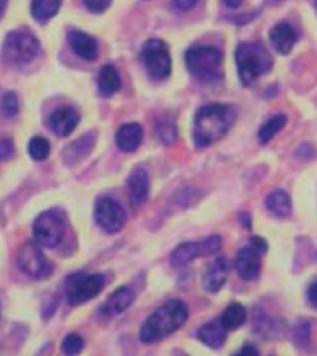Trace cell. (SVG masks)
<instances>
[{
    "instance_id": "obj_21",
    "label": "cell",
    "mask_w": 317,
    "mask_h": 356,
    "mask_svg": "<svg viewBox=\"0 0 317 356\" xmlns=\"http://www.w3.org/2000/svg\"><path fill=\"white\" fill-rule=\"evenodd\" d=\"M197 338H199L204 345H208V347L219 349V347H222V343H225V339H227V328L217 321L206 323V325H202V327L199 328Z\"/></svg>"
},
{
    "instance_id": "obj_20",
    "label": "cell",
    "mask_w": 317,
    "mask_h": 356,
    "mask_svg": "<svg viewBox=\"0 0 317 356\" xmlns=\"http://www.w3.org/2000/svg\"><path fill=\"white\" fill-rule=\"evenodd\" d=\"M132 302H133V291L130 288H127V286H122V288L115 289V291L110 295V299L106 300L102 312H104L108 317H115L127 310L128 306L132 305Z\"/></svg>"
},
{
    "instance_id": "obj_14",
    "label": "cell",
    "mask_w": 317,
    "mask_h": 356,
    "mask_svg": "<svg viewBox=\"0 0 317 356\" xmlns=\"http://www.w3.org/2000/svg\"><path fill=\"white\" fill-rule=\"evenodd\" d=\"M228 277V260L225 256H219L216 260L211 261L210 266L206 267L202 273V286L206 291L210 293H217L219 289L225 286Z\"/></svg>"
},
{
    "instance_id": "obj_40",
    "label": "cell",
    "mask_w": 317,
    "mask_h": 356,
    "mask_svg": "<svg viewBox=\"0 0 317 356\" xmlns=\"http://www.w3.org/2000/svg\"><path fill=\"white\" fill-rule=\"evenodd\" d=\"M0 312H2V306H0Z\"/></svg>"
},
{
    "instance_id": "obj_18",
    "label": "cell",
    "mask_w": 317,
    "mask_h": 356,
    "mask_svg": "<svg viewBox=\"0 0 317 356\" xmlns=\"http://www.w3.org/2000/svg\"><path fill=\"white\" fill-rule=\"evenodd\" d=\"M95 132L83 134L82 138H78L76 141H72L71 145H67L65 150H63V161L67 165H76L86 158V156L91 152L95 145Z\"/></svg>"
},
{
    "instance_id": "obj_30",
    "label": "cell",
    "mask_w": 317,
    "mask_h": 356,
    "mask_svg": "<svg viewBox=\"0 0 317 356\" xmlns=\"http://www.w3.org/2000/svg\"><path fill=\"white\" fill-rule=\"evenodd\" d=\"M310 323L306 321V319H302V321H299L297 325H295L293 328V339L295 343L297 345H308V341H310Z\"/></svg>"
},
{
    "instance_id": "obj_35",
    "label": "cell",
    "mask_w": 317,
    "mask_h": 356,
    "mask_svg": "<svg viewBox=\"0 0 317 356\" xmlns=\"http://www.w3.org/2000/svg\"><path fill=\"white\" fill-rule=\"evenodd\" d=\"M308 300H310L311 306H316L317 308V282H314L308 288Z\"/></svg>"
},
{
    "instance_id": "obj_28",
    "label": "cell",
    "mask_w": 317,
    "mask_h": 356,
    "mask_svg": "<svg viewBox=\"0 0 317 356\" xmlns=\"http://www.w3.org/2000/svg\"><path fill=\"white\" fill-rule=\"evenodd\" d=\"M28 154L35 161H43L50 154V143L44 138H32L28 143Z\"/></svg>"
},
{
    "instance_id": "obj_13",
    "label": "cell",
    "mask_w": 317,
    "mask_h": 356,
    "mask_svg": "<svg viewBox=\"0 0 317 356\" xmlns=\"http://www.w3.org/2000/svg\"><path fill=\"white\" fill-rule=\"evenodd\" d=\"M80 122V115L78 111L71 106H63V108H58L50 113L49 117V124L50 130L60 136V138H65V136H71L72 130L78 127Z\"/></svg>"
},
{
    "instance_id": "obj_1",
    "label": "cell",
    "mask_w": 317,
    "mask_h": 356,
    "mask_svg": "<svg viewBox=\"0 0 317 356\" xmlns=\"http://www.w3.org/2000/svg\"><path fill=\"white\" fill-rule=\"evenodd\" d=\"M236 108L225 102H213V104L202 106L193 122V139L195 145L204 149L216 141L227 136L236 121Z\"/></svg>"
},
{
    "instance_id": "obj_31",
    "label": "cell",
    "mask_w": 317,
    "mask_h": 356,
    "mask_svg": "<svg viewBox=\"0 0 317 356\" xmlns=\"http://www.w3.org/2000/svg\"><path fill=\"white\" fill-rule=\"evenodd\" d=\"M0 110L6 117H13L19 113V99H17L15 93H6L2 97V102H0Z\"/></svg>"
},
{
    "instance_id": "obj_27",
    "label": "cell",
    "mask_w": 317,
    "mask_h": 356,
    "mask_svg": "<svg viewBox=\"0 0 317 356\" xmlns=\"http://www.w3.org/2000/svg\"><path fill=\"white\" fill-rule=\"evenodd\" d=\"M156 134L165 145H172L177 141V124L167 113L156 121Z\"/></svg>"
},
{
    "instance_id": "obj_24",
    "label": "cell",
    "mask_w": 317,
    "mask_h": 356,
    "mask_svg": "<svg viewBox=\"0 0 317 356\" xmlns=\"http://www.w3.org/2000/svg\"><path fill=\"white\" fill-rule=\"evenodd\" d=\"M61 0H32V17L38 22H47L60 11Z\"/></svg>"
},
{
    "instance_id": "obj_9",
    "label": "cell",
    "mask_w": 317,
    "mask_h": 356,
    "mask_svg": "<svg viewBox=\"0 0 317 356\" xmlns=\"http://www.w3.org/2000/svg\"><path fill=\"white\" fill-rule=\"evenodd\" d=\"M222 247V241L219 236H210V238L202 239V241H188V243L178 245L177 249L172 250L171 264L174 267H184L191 264L193 260L200 256H213L217 254Z\"/></svg>"
},
{
    "instance_id": "obj_29",
    "label": "cell",
    "mask_w": 317,
    "mask_h": 356,
    "mask_svg": "<svg viewBox=\"0 0 317 356\" xmlns=\"http://www.w3.org/2000/svg\"><path fill=\"white\" fill-rule=\"evenodd\" d=\"M82 349H83V339L74 332L67 334L65 339H63V343H61V350H63L65 355H78Z\"/></svg>"
},
{
    "instance_id": "obj_25",
    "label": "cell",
    "mask_w": 317,
    "mask_h": 356,
    "mask_svg": "<svg viewBox=\"0 0 317 356\" xmlns=\"http://www.w3.org/2000/svg\"><path fill=\"white\" fill-rule=\"evenodd\" d=\"M245 319H247V310L241 305H238V302H234V305H230L227 310L222 312L221 325L227 330H236V328L243 325Z\"/></svg>"
},
{
    "instance_id": "obj_33",
    "label": "cell",
    "mask_w": 317,
    "mask_h": 356,
    "mask_svg": "<svg viewBox=\"0 0 317 356\" xmlns=\"http://www.w3.org/2000/svg\"><path fill=\"white\" fill-rule=\"evenodd\" d=\"M13 154V143L10 139H0V160H8Z\"/></svg>"
},
{
    "instance_id": "obj_39",
    "label": "cell",
    "mask_w": 317,
    "mask_h": 356,
    "mask_svg": "<svg viewBox=\"0 0 317 356\" xmlns=\"http://www.w3.org/2000/svg\"><path fill=\"white\" fill-rule=\"evenodd\" d=\"M314 6H316V11H317V0H314Z\"/></svg>"
},
{
    "instance_id": "obj_6",
    "label": "cell",
    "mask_w": 317,
    "mask_h": 356,
    "mask_svg": "<svg viewBox=\"0 0 317 356\" xmlns=\"http://www.w3.org/2000/svg\"><path fill=\"white\" fill-rule=\"evenodd\" d=\"M106 286V278L100 275V273H93V275H88V273H76L72 275L67 280V288L65 295L69 305L78 306L88 302L93 297L104 289Z\"/></svg>"
},
{
    "instance_id": "obj_37",
    "label": "cell",
    "mask_w": 317,
    "mask_h": 356,
    "mask_svg": "<svg viewBox=\"0 0 317 356\" xmlns=\"http://www.w3.org/2000/svg\"><path fill=\"white\" fill-rule=\"evenodd\" d=\"M222 2H225V4H227L228 8H239L243 0H222Z\"/></svg>"
},
{
    "instance_id": "obj_7",
    "label": "cell",
    "mask_w": 317,
    "mask_h": 356,
    "mask_svg": "<svg viewBox=\"0 0 317 356\" xmlns=\"http://www.w3.org/2000/svg\"><path fill=\"white\" fill-rule=\"evenodd\" d=\"M65 234V217L58 210L43 211L33 222V239L44 249H54Z\"/></svg>"
},
{
    "instance_id": "obj_17",
    "label": "cell",
    "mask_w": 317,
    "mask_h": 356,
    "mask_svg": "<svg viewBox=\"0 0 317 356\" xmlns=\"http://www.w3.org/2000/svg\"><path fill=\"white\" fill-rule=\"evenodd\" d=\"M269 41L278 54H289L297 43V33L288 22H278L269 32Z\"/></svg>"
},
{
    "instance_id": "obj_41",
    "label": "cell",
    "mask_w": 317,
    "mask_h": 356,
    "mask_svg": "<svg viewBox=\"0 0 317 356\" xmlns=\"http://www.w3.org/2000/svg\"><path fill=\"white\" fill-rule=\"evenodd\" d=\"M273 2H277V0H273Z\"/></svg>"
},
{
    "instance_id": "obj_19",
    "label": "cell",
    "mask_w": 317,
    "mask_h": 356,
    "mask_svg": "<svg viewBox=\"0 0 317 356\" xmlns=\"http://www.w3.org/2000/svg\"><path fill=\"white\" fill-rule=\"evenodd\" d=\"M117 147L122 150V152H133L138 149L141 141H143V128L139 127L138 122H128V124H122L119 130H117Z\"/></svg>"
},
{
    "instance_id": "obj_5",
    "label": "cell",
    "mask_w": 317,
    "mask_h": 356,
    "mask_svg": "<svg viewBox=\"0 0 317 356\" xmlns=\"http://www.w3.org/2000/svg\"><path fill=\"white\" fill-rule=\"evenodd\" d=\"M39 49H41V44L32 32L13 30L6 35L4 44H2V56L10 65L22 67L35 60Z\"/></svg>"
},
{
    "instance_id": "obj_38",
    "label": "cell",
    "mask_w": 317,
    "mask_h": 356,
    "mask_svg": "<svg viewBox=\"0 0 317 356\" xmlns=\"http://www.w3.org/2000/svg\"><path fill=\"white\" fill-rule=\"evenodd\" d=\"M6 8H8V0H0V17L4 15Z\"/></svg>"
},
{
    "instance_id": "obj_23",
    "label": "cell",
    "mask_w": 317,
    "mask_h": 356,
    "mask_svg": "<svg viewBox=\"0 0 317 356\" xmlns=\"http://www.w3.org/2000/svg\"><path fill=\"white\" fill-rule=\"evenodd\" d=\"M266 206L267 210L278 217H288L291 213V199L282 189H275V191L267 195Z\"/></svg>"
},
{
    "instance_id": "obj_11",
    "label": "cell",
    "mask_w": 317,
    "mask_h": 356,
    "mask_svg": "<svg viewBox=\"0 0 317 356\" xmlns=\"http://www.w3.org/2000/svg\"><path fill=\"white\" fill-rule=\"evenodd\" d=\"M95 221L108 234L119 232L127 222V211L113 199H99L95 204Z\"/></svg>"
},
{
    "instance_id": "obj_26",
    "label": "cell",
    "mask_w": 317,
    "mask_h": 356,
    "mask_svg": "<svg viewBox=\"0 0 317 356\" xmlns=\"http://www.w3.org/2000/svg\"><path fill=\"white\" fill-rule=\"evenodd\" d=\"M286 122H288V119H286V115H275L271 117L269 121L263 124V127L260 128V132H258V139H260L261 145L269 143L275 136H277L280 130H282L284 127H286Z\"/></svg>"
},
{
    "instance_id": "obj_36",
    "label": "cell",
    "mask_w": 317,
    "mask_h": 356,
    "mask_svg": "<svg viewBox=\"0 0 317 356\" xmlns=\"http://www.w3.org/2000/svg\"><path fill=\"white\" fill-rule=\"evenodd\" d=\"M239 355H258V349L247 345V347H241V349H239Z\"/></svg>"
},
{
    "instance_id": "obj_10",
    "label": "cell",
    "mask_w": 317,
    "mask_h": 356,
    "mask_svg": "<svg viewBox=\"0 0 317 356\" xmlns=\"http://www.w3.org/2000/svg\"><path fill=\"white\" fill-rule=\"evenodd\" d=\"M17 264L22 269V273H26L28 277L32 278H47L52 273V264L49 258L43 254L41 245L38 243H26L19 250L17 256Z\"/></svg>"
},
{
    "instance_id": "obj_32",
    "label": "cell",
    "mask_w": 317,
    "mask_h": 356,
    "mask_svg": "<svg viewBox=\"0 0 317 356\" xmlns=\"http://www.w3.org/2000/svg\"><path fill=\"white\" fill-rule=\"evenodd\" d=\"M83 6L88 8L89 11H93V13H102L110 8L111 0H82Z\"/></svg>"
},
{
    "instance_id": "obj_22",
    "label": "cell",
    "mask_w": 317,
    "mask_h": 356,
    "mask_svg": "<svg viewBox=\"0 0 317 356\" xmlns=\"http://www.w3.org/2000/svg\"><path fill=\"white\" fill-rule=\"evenodd\" d=\"M99 93L100 97H111L121 89V76L113 65H104L99 72Z\"/></svg>"
},
{
    "instance_id": "obj_2",
    "label": "cell",
    "mask_w": 317,
    "mask_h": 356,
    "mask_svg": "<svg viewBox=\"0 0 317 356\" xmlns=\"http://www.w3.org/2000/svg\"><path fill=\"white\" fill-rule=\"evenodd\" d=\"M188 306L184 305L182 300H169L147 317V321L139 330V339L143 343L160 341V339L167 338L169 334L177 332L178 328L188 321Z\"/></svg>"
},
{
    "instance_id": "obj_34",
    "label": "cell",
    "mask_w": 317,
    "mask_h": 356,
    "mask_svg": "<svg viewBox=\"0 0 317 356\" xmlns=\"http://www.w3.org/2000/svg\"><path fill=\"white\" fill-rule=\"evenodd\" d=\"M199 0H172V4H174V8L180 11H188L191 10L195 4H197Z\"/></svg>"
},
{
    "instance_id": "obj_16",
    "label": "cell",
    "mask_w": 317,
    "mask_h": 356,
    "mask_svg": "<svg viewBox=\"0 0 317 356\" xmlns=\"http://www.w3.org/2000/svg\"><path fill=\"white\" fill-rule=\"evenodd\" d=\"M67 41L71 44V49L76 52L82 60L93 61L99 56V43L91 35H88L82 30H69Z\"/></svg>"
},
{
    "instance_id": "obj_3",
    "label": "cell",
    "mask_w": 317,
    "mask_h": 356,
    "mask_svg": "<svg viewBox=\"0 0 317 356\" xmlns=\"http://www.w3.org/2000/svg\"><path fill=\"white\" fill-rule=\"evenodd\" d=\"M236 65L239 80L243 86H250L256 78L266 74L273 67V58L269 50L260 43H241L236 50Z\"/></svg>"
},
{
    "instance_id": "obj_15",
    "label": "cell",
    "mask_w": 317,
    "mask_h": 356,
    "mask_svg": "<svg viewBox=\"0 0 317 356\" xmlns=\"http://www.w3.org/2000/svg\"><path fill=\"white\" fill-rule=\"evenodd\" d=\"M128 195L133 206H141L149 197L150 189V177L145 167H136L130 177H128Z\"/></svg>"
},
{
    "instance_id": "obj_12",
    "label": "cell",
    "mask_w": 317,
    "mask_h": 356,
    "mask_svg": "<svg viewBox=\"0 0 317 356\" xmlns=\"http://www.w3.org/2000/svg\"><path fill=\"white\" fill-rule=\"evenodd\" d=\"M261 252L260 249H256L254 245L250 243L243 249L238 250V256H236V269H238V275L245 280H252L260 275L261 267Z\"/></svg>"
},
{
    "instance_id": "obj_4",
    "label": "cell",
    "mask_w": 317,
    "mask_h": 356,
    "mask_svg": "<svg viewBox=\"0 0 317 356\" xmlns=\"http://www.w3.org/2000/svg\"><path fill=\"white\" fill-rule=\"evenodd\" d=\"M186 65L199 82H219L222 78V52L216 47H191L186 52Z\"/></svg>"
},
{
    "instance_id": "obj_8",
    "label": "cell",
    "mask_w": 317,
    "mask_h": 356,
    "mask_svg": "<svg viewBox=\"0 0 317 356\" xmlns=\"http://www.w3.org/2000/svg\"><path fill=\"white\" fill-rule=\"evenodd\" d=\"M141 61L154 80H165L171 74V54L161 39H149L141 49Z\"/></svg>"
}]
</instances>
